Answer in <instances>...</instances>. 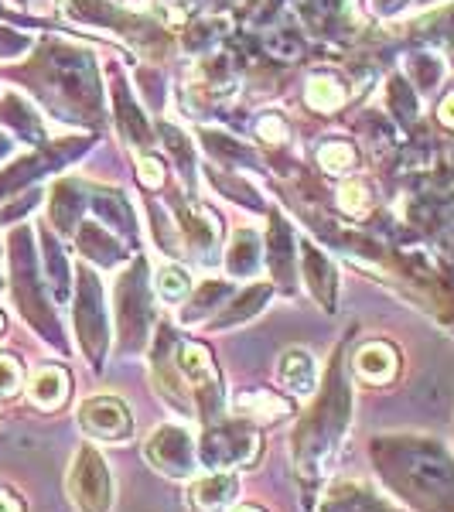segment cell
Listing matches in <instances>:
<instances>
[{
  "instance_id": "7a4b0ae2",
  "label": "cell",
  "mask_w": 454,
  "mask_h": 512,
  "mask_svg": "<svg viewBox=\"0 0 454 512\" xmlns=\"http://www.w3.org/2000/svg\"><path fill=\"white\" fill-rule=\"evenodd\" d=\"M69 492L82 512H110V502H113L110 468L99 458V451L82 448L76 454V465H72V472H69Z\"/></svg>"
},
{
  "instance_id": "52a82bcc",
  "label": "cell",
  "mask_w": 454,
  "mask_h": 512,
  "mask_svg": "<svg viewBox=\"0 0 454 512\" xmlns=\"http://www.w3.org/2000/svg\"><path fill=\"white\" fill-rule=\"evenodd\" d=\"M28 396H31V403L41 407V410L62 407L65 396H69V376H65V369H59V366L38 369V373L31 376V383H28Z\"/></svg>"
},
{
  "instance_id": "2e32d148",
  "label": "cell",
  "mask_w": 454,
  "mask_h": 512,
  "mask_svg": "<svg viewBox=\"0 0 454 512\" xmlns=\"http://www.w3.org/2000/svg\"><path fill=\"white\" fill-rule=\"evenodd\" d=\"M342 209L345 212H352V216H362L366 212V205H369V195H366V188L359 185V181H352V185H345L342 188Z\"/></svg>"
},
{
  "instance_id": "e0dca14e",
  "label": "cell",
  "mask_w": 454,
  "mask_h": 512,
  "mask_svg": "<svg viewBox=\"0 0 454 512\" xmlns=\"http://www.w3.org/2000/svg\"><path fill=\"white\" fill-rule=\"evenodd\" d=\"M140 181H144V185H161L164 181V168H161V161H154V158H144L140 161Z\"/></svg>"
},
{
  "instance_id": "8fae6325",
  "label": "cell",
  "mask_w": 454,
  "mask_h": 512,
  "mask_svg": "<svg viewBox=\"0 0 454 512\" xmlns=\"http://www.w3.org/2000/svg\"><path fill=\"white\" fill-rule=\"evenodd\" d=\"M325 512H393V509H386L383 502H379L373 492L362 489V485H338V489L328 495Z\"/></svg>"
},
{
  "instance_id": "d6986e66",
  "label": "cell",
  "mask_w": 454,
  "mask_h": 512,
  "mask_svg": "<svg viewBox=\"0 0 454 512\" xmlns=\"http://www.w3.org/2000/svg\"><path fill=\"white\" fill-rule=\"evenodd\" d=\"M0 512H24V506H21V499H14L11 492L0 489Z\"/></svg>"
},
{
  "instance_id": "277c9868",
  "label": "cell",
  "mask_w": 454,
  "mask_h": 512,
  "mask_svg": "<svg viewBox=\"0 0 454 512\" xmlns=\"http://www.w3.org/2000/svg\"><path fill=\"white\" fill-rule=\"evenodd\" d=\"M147 461H151L158 472L171 475V478H188L195 472V441L188 437L185 427H161V431L151 434V441H147Z\"/></svg>"
},
{
  "instance_id": "5bb4252c",
  "label": "cell",
  "mask_w": 454,
  "mask_h": 512,
  "mask_svg": "<svg viewBox=\"0 0 454 512\" xmlns=\"http://www.w3.org/2000/svg\"><path fill=\"white\" fill-rule=\"evenodd\" d=\"M321 164H325V171H332V175H342V171L356 168V151H352L345 140H335V144H325L318 151Z\"/></svg>"
},
{
  "instance_id": "6da1fadb",
  "label": "cell",
  "mask_w": 454,
  "mask_h": 512,
  "mask_svg": "<svg viewBox=\"0 0 454 512\" xmlns=\"http://www.w3.org/2000/svg\"><path fill=\"white\" fill-rule=\"evenodd\" d=\"M345 424H349V390H345L335 373L332 386L321 396V407L311 410L294 434V461L297 475L304 482H318L325 475L328 461H332L338 441H342Z\"/></svg>"
},
{
  "instance_id": "8992f818",
  "label": "cell",
  "mask_w": 454,
  "mask_h": 512,
  "mask_svg": "<svg viewBox=\"0 0 454 512\" xmlns=\"http://www.w3.org/2000/svg\"><path fill=\"white\" fill-rule=\"evenodd\" d=\"M236 495H239L236 475L216 468V472H209L192 485V492H188V506H192V512H222V509L233 506Z\"/></svg>"
},
{
  "instance_id": "4fadbf2b",
  "label": "cell",
  "mask_w": 454,
  "mask_h": 512,
  "mask_svg": "<svg viewBox=\"0 0 454 512\" xmlns=\"http://www.w3.org/2000/svg\"><path fill=\"white\" fill-rule=\"evenodd\" d=\"M304 96H308V103L315 106V110H335V106H342V99H345L342 86L332 79H311Z\"/></svg>"
},
{
  "instance_id": "ffe728a7",
  "label": "cell",
  "mask_w": 454,
  "mask_h": 512,
  "mask_svg": "<svg viewBox=\"0 0 454 512\" xmlns=\"http://www.w3.org/2000/svg\"><path fill=\"white\" fill-rule=\"evenodd\" d=\"M441 123L444 127H454V96H448L441 103Z\"/></svg>"
},
{
  "instance_id": "5b68a950",
  "label": "cell",
  "mask_w": 454,
  "mask_h": 512,
  "mask_svg": "<svg viewBox=\"0 0 454 512\" xmlns=\"http://www.w3.org/2000/svg\"><path fill=\"white\" fill-rule=\"evenodd\" d=\"M79 427L86 431L93 441H127L134 434V417L113 396H93L79 407Z\"/></svg>"
},
{
  "instance_id": "44dd1931",
  "label": "cell",
  "mask_w": 454,
  "mask_h": 512,
  "mask_svg": "<svg viewBox=\"0 0 454 512\" xmlns=\"http://www.w3.org/2000/svg\"><path fill=\"white\" fill-rule=\"evenodd\" d=\"M239 512H260V509H253V506H246V509H239Z\"/></svg>"
},
{
  "instance_id": "ba28073f",
  "label": "cell",
  "mask_w": 454,
  "mask_h": 512,
  "mask_svg": "<svg viewBox=\"0 0 454 512\" xmlns=\"http://www.w3.org/2000/svg\"><path fill=\"white\" fill-rule=\"evenodd\" d=\"M178 369L195 390H202V396L209 390H216V369H212V359L202 345L195 342H181L178 345Z\"/></svg>"
},
{
  "instance_id": "7402d4cb",
  "label": "cell",
  "mask_w": 454,
  "mask_h": 512,
  "mask_svg": "<svg viewBox=\"0 0 454 512\" xmlns=\"http://www.w3.org/2000/svg\"><path fill=\"white\" fill-rule=\"evenodd\" d=\"M0 332H4V315H0Z\"/></svg>"
},
{
  "instance_id": "3957f363",
  "label": "cell",
  "mask_w": 454,
  "mask_h": 512,
  "mask_svg": "<svg viewBox=\"0 0 454 512\" xmlns=\"http://www.w3.org/2000/svg\"><path fill=\"white\" fill-rule=\"evenodd\" d=\"M260 451V441L250 427L243 424H222L205 431L198 454L209 468H229V465H250Z\"/></svg>"
},
{
  "instance_id": "9a60e30c",
  "label": "cell",
  "mask_w": 454,
  "mask_h": 512,
  "mask_svg": "<svg viewBox=\"0 0 454 512\" xmlns=\"http://www.w3.org/2000/svg\"><path fill=\"white\" fill-rule=\"evenodd\" d=\"M21 390V366L11 355H0V396H14Z\"/></svg>"
},
{
  "instance_id": "30bf717a",
  "label": "cell",
  "mask_w": 454,
  "mask_h": 512,
  "mask_svg": "<svg viewBox=\"0 0 454 512\" xmlns=\"http://www.w3.org/2000/svg\"><path fill=\"white\" fill-rule=\"evenodd\" d=\"M356 373L369 383H386L396 373V352L393 345L386 342H373V345H362L356 355Z\"/></svg>"
},
{
  "instance_id": "7c38bea8",
  "label": "cell",
  "mask_w": 454,
  "mask_h": 512,
  "mask_svg": "<svg viewBox=\"0 0 454 512\" xmlns=\"http://www.w3.org/2000/svg\"><path fill=\"white\" fill-rule=\"evenodd\" d=\"M188 291H192V277H188L181 267H164L161 274H158V294H161V301L178 304V301H185Z\"/></svg>"
},
{
  "instance_id": "ac0fdd59",
  "label": "cell",
  "mask_w": 454,
  "mask_h": 512,
  "mask_svg": "<svg viewBox=\"0 0 454 512\" xmlns=\"http://www.w3.org/2000/svg\"><path fill=\"white\" fill-rule=\"evenodd\" d=\"M260 134H270V140H280V137H284V123L274 120V117L260 120Z\"/></svg>"
},
{
  "instance_id": "9c48e42d",
  "label": "cell",
  "mask_w": 454,
  "mask_h": 512,
  "mask_svg": "<svg viewBox=\"0 0 454 512\" xmlns=\"http://www.w3.org/2000/svg\"><path fill=\"white\" fill-rule=\"evenodd\" d=\"M280 383L287 386L294 396H311L315 393V362L304 349H291L280 359Z\"/></svg>"
}]
</instances>
